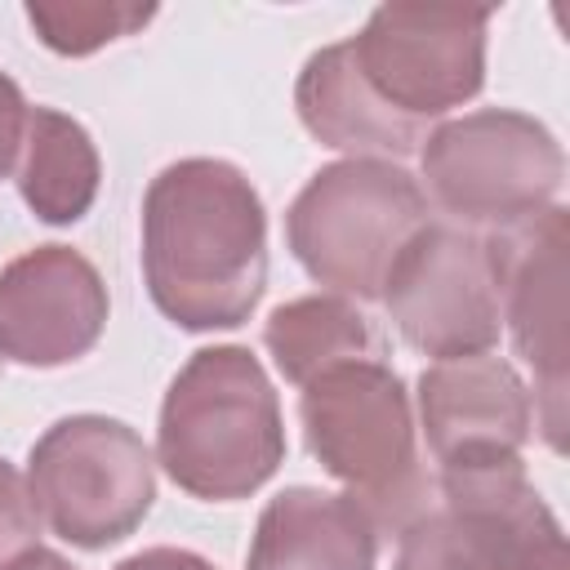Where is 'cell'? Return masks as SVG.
<instances>
[{"label":"cell","instance_id":"8","mask_svg":"<svg viewBox=\"0 0 570 570\" xmlns=\"http://www.w3.org/2000/svg\"><path fill=\"white\" fill-rule=\"evenodd\" d=\"M383 303L401 338L436 361L481 356L499 343V276L485 236L454 223H423L396 254Z\"/></svg>","mask_w":570,"mask_h":570},{"label":"cell","instance_id":"22","mask_svg":"<svg viewBox=\"0 0 570 570\" xmlns=\"http://www.w3.org/2000/svg\"><path fill=\"white\" fill-rule=\"evenodd\" d=\"M4 570H76V566H71L67 557H58V552H49V548L36 543V548H27L22 557H13Z\"/></svg>","mask_w":570,"mask_h":570},{"label":"cell","instance_id":"3","mask_svg":"<svg viewBox=\"0 0 570 570\" xmlns=\"http://www.w3.org/2000/svg\"><path fill=\"white\" fill-rule=\"evenodd\" d=\"M298 419L312 459L347 485L379 530L401 534L428 512V472L401 374L374 356L343 361L303 383Z\"/></svg>","mask_w":570,"mask_h":570},{"label":"cell","instance_id":"10","mask_svg":"<svg viewBox=\"0 0 570 570\" xmlns=\"http://www.w3.org/2000/svg\"><path fill=\"white\" fill-rule=\"evenodd\" d=\"M107 285L71 245H36L0 272V356L58 370L89 356L107 330Z\"/></svg>","mask_w":570,"mask_h":570},{"label":"cell","instance_id":"19","mask_svg":"<svg viewBox=\"0 0 570 570\" xmlns=\"http://www.w3.org/2000/svg\"><path fill=\"white\" fill-rule=\"evenodd\" d=\"M36 534H40V517H36L27 476L9 459H0V570L27 548H36Z\"/></svg>","mask_w":570,"mask_h":570},{"label":"cell","instance_id":"15","mask_svg":"<svg viewBox=\"0 0 570 570\" xmlns=\"http://www.w3.org/2000/svg\"><path fill=\"white\" fill-rule=\"evenodd\" d=\"M98 183L102 160L89 129L58 107H31L18 151V191L27 209L49 227H71L94 209Z\"/></svg>","mask_w":570,"mask_h":570},{"label":"cell","instance_id":"2","mask_svg":"<svg viewBox=\"0 0 570 570\" xmlns=\"http://www.w3.org/2000/svg\"><path fill=\"white\" fill-rule=\"evenodd\" d=\"M156 463L205 503L249 499L276 476L285 463V419L249 347H200L174 374L160 401Z\"/></svg>","mask_w":570,"mask_h":570},{"label":"cell","instance_id":"20","mask_svg":"<svg viewBox=\"0 0 570 570\" xmlns=\"http://www.w3.org/2000/svg\"><path fill=\"white\" fill-rule=\"evenodd\" d=\"M27 98L18 89V80L9 71H0V178H9V169L18 165L22 151V134H27Z\"/></svg>","mask_w":570,"mask_h":570},{"label":"cell","instance_id":"1","mask_svg":"<svg viewBox=\"0 0 570 570\" xmlns=\"http://www.w3.org/2000/svg\"><path fill=\"white\" fill-rule=\"evenodd\" d=\"M142 281L178 330L209 334L249 321L267 289V209L232 160L187 156L151 178Z\"/></svg>","mask_w":570,"mask_h":570},{"label":"cell","instance_id":"17","mask_svg":"<svg viewBox=\"0 0 570 570\" xmlns=\"http://www.w3.org/2000/svg\"><path fill=\"white\" fill-rule=\"evenodd\" d=\"M156 18V4L129 0H31L27 22L45 49L62 58H89L111 40L142 31Z\"/></svg>","mask_w":570,"mask_h":570},{"label":"cell","instance_id":"21","mask_svg":"<svg viewBox=\"0 0 570 570\" xmlns=\"http://www.w3.org/2000/svg\"><path fill=\"white\" fill-rule=\"evenodd\" d=\"M116 570H218V566L205 561V557L191 552V548H169V543H160V548H142V552L125 557Z\"/></svg>","mask_w":570,"mask_h":570},{"label":"cell","instance_id":"4","mask_svg":"<svg viewBox=\"0 0 570 570\" xmlns=\"http://www.w3.org/2000/svg\"><path fill=\"white\" fill-rule=\"evenodd\" d=\"M428 223L419 178L392 160L347 156L307 178L285 214L298 267L343 298H383L387 272Z\"/></svg>","mask_w":570,"mask_h":570},{"label":"cell","instance_id":"12","mask_svg":"<svg viewBox=\"0 0 570 570\" xmlns=\"http://www.w3.org/2000/svg\"><path fill=\"white\" fill-rule=\"evenodd\" d=\"M441 508L476 530L499 570H570L561 521L525 481L521 459L445 468Z\"/></svg>","mask_w":570,"mask_h":570},{"label":"cell","instance_id":"14","mask_svg":"<svg viewBox=\"0 0 570 570\" xmlns=\"http://www.w3.org/2000/svg\"><path fill=\"white\" fill-rule=\"evenodd\" d=\"M294 107H298L303 129L316 142L352 151V156H374V160L410 156L428 138L423 120H410V116L392 111L365 85L347 40L325 45L303 62L298 85H294Z\"/></svg>","mask_w":570,"mask_h":570},{"label":"cell","instance_id":"6","mask_svg":"<svg viewBox=\"0 0 570 570\" xmlns=\"http://www.w3.org/2000/svg\"><path fill=\"white\" fill-rule=\"evenodd\" d=\"M423 178L445 214L499 232L552 205L566 183V151L543 120L481 107L423 138Z\"/></svg>","mask_w":570,"mask_h":570},{"label":"cell","instance_id":"5","mask_svg":"<svg viewBox=\"0 0 570 570\" xmlns=\"http://www.w3.org/2000/svg\"><path fill=\"white\" fill-rule=\"evenodd\" d=\"M36 517L71 548L102 552L129 539L156 503L147 441L107 414H71L45 428L27 454Z\"/></svg>","mask_w":570,"mask_h":570},{"label":"cell","instance_id":"9","mask_svg":"<svg viewBox=\"0 0 570 570\" xmlns=\"http://www.w3.org/2000/svg\"><path fill=\"white\" fill-rule=\"evenodd\" d=\"M499 312L512 330L517 356L534 370V423L552 450H566V392H570V218L561 205H548L512 227L485 236Z\"/></svg>","mask_w":570,"mask_h":570},{"label":"cell","instance_id":"7","mask_svg":"<svg viewBox=\"0 0 570 570\" xmlns=\"http://www.w3.org/2000/svg\"><path fill=\"white\" fill-rule=\"evenodd\" d=\"M494 9L472 4H379L347 40L365 85L401 116L432 120L485 85V31Z\"/></svg>","mask_w":570,"mask_h":570},{"label":"cell","instance_id":"13","mask_svg":"<svg viewBox=\"0 0 570 570\" xmlns=\"http://www.w3.org/2000/svg\"><path fill=\"white\" fill-rule=\"evenodd\" d=\"M379 525L370 512L316 485H289L258 512L245 570H374Z\"/></svg>","mask_w":570,"mask_h":570},{"label":"cell","instance_id":"11","mask_svg":"<svg viewBox=\"0 0 570 570\" xmlns=\"http://www.w3.org/2000/svg\"><path fill=\"white\" fill-rule=\"evenodd\" d=\"M419 419L428 450L445 468L521 459L534 428V401L503 356H454L419 374Z\"/></svg>","mask_w":570,"mask_h":570},{"label":"cell","instance_id":"18","mask_svg":"<svg viewBox=\"0 0 570 570\" xmlns=\"http://www.w3.org/2000/svg\"><path fill=\"white\" fill-rule=\"evenodd\" d=\"M392 570H499L490 548L450 508H428L401 530Z\"/></svg>","mask_w":570,"mask_h":570},{"label":"cell","instance_id":"16","mask_svg":"<svg viewBox=\"0 0 570 570\" xmlns=\"http://www.w3.org/2000/svg\"><path fill=\"white\" fill-rule=\"evenodd\" d=\"M263 343L276 370L298 387L343 361L374 356L370 321L343 294H307V298L281 303L263 325Z\"/></svg>","mask_w":570,"mask_h":570},{"label":"cell","instance_id":"23","mask_svg":"<svg viewBox=\"0 0 570 570\" xmlns=\"http://www.w3.org/2000/svg\"><path fill=\"white\" fill-rule=\"evenodd\" d=\"M0 361H4V356H0Z\"/></svg>","mask_w":570,"mask_h":570}]
</instances>
